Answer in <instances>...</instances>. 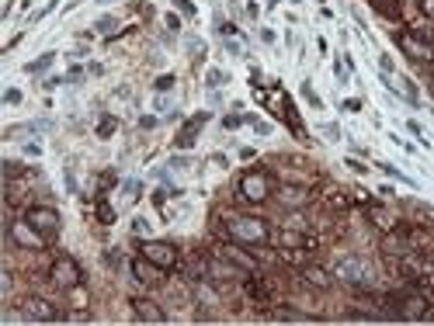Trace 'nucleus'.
Masks as SVG:
<instances>
[{
  "label": "nucleus",
  "instance_id": "f257e3e1",
  "mask_svg": "<svg viewBox=\"0 0 434 326\" xmlns=\"http://www.w3.org/2000/svg\"><path fill=\"white\" fill-rule=\"evenodd\" d=\"M226 236L243 246H264L271 243V226L261 215H229L226 219Z\"/></svg>",
  "mask_w": 434,
  "mask_h": 326
},
{
  "label": "nucleus",
  "instance_id": "f03ea898",
  "mask_svg": "<svg viewBox=\"0 0 434 326\" xmlns=\"http://www.w3.org/2000/svg\"><path fill=\"white\" fill-rule=\"evenodd\" d=\"M275 194V173L268 166H250L243 177H240V198L250 201V205H261Z\"/></svg>",
  "mask_w": 434,
  "mask_h": 326
},
{
  "label": "nucleus",
  "instance_id": "7ed1b4c3",
  "mask_svg": "<svg viewBox=\"0 0 434 326\" xmlns=\"http://www.w3.org/2000/svg\"><path fill=\"white\" fill-rule=\"evenodd\" d=\"M49 281H52L59 292H73V288L83 285V267L76 264V257L59 253V257L52 260V267H49Z\"/></svg>",
  "mask_w": 434,
  "mask_h": 326
},
{
  "label": "nucleus",
  "instance_id": "20e7f679",
  "mask_svg": "<svg viewBox=\"0 0 434 326\" xmlns=\"http://www.w3.org/2000/svg\"><path fill=\"white\" fill-rule=\"evenodd\" d=\"M334 274H337L344 285H351V288H368V285H372V264H368L365 257H358V253L341 257L337 267H334Z\"/></svg>",
  "mask_w": 434,
  "mask_h": 326
},
{
  "label": "nucleus",
  "instance_id": "39448f33",
  "mask_svg": "<svg viewBox=\"0 0 434 326\" xmlns=\"http://www.w3.org/2000/svg\"><path fill=\"white\" fill-rule=\"evenodd\" d=\"M7 240L17 246V250H45L49 240L28 222V219H21V222H7Z\"/></svg>",
  "mask_w": 434,
  "mask_h": 326
},
{
  "label": "nucleus",
  "instance_id": "423d86ee",
  "mask_svg": "<svg viewBox=\"0 0 434 326\" xmlns=\"http://www.w3.org/2000/svg\"><path fill=\"white\" fill-rule=\"evenodd\" d=\"M396 45L410 56V63H421V66H428L434 59V42H428V38H421L417 31H400L396 35Z\"/></svg>",
  "mask_w": 434,
  "mask_h": 326
},
{
  "label": "nucleus",
  "instance_id": "0eeeda50",
  "mask_svg": "<svg viewBox=\"0 0 434 326\" xmlns=\"http://www.w3.org/2000/svg\"><path fill=\"white\" fill-rule=\"evenodd\" d=\"M139 253H143L153 267H160V271H174V267H177V246L167 243V240H146V243L139 246Z\"/></svg>",
  "mask_w": 434,
  "mask_h": 326
},
{
  "label": "nucleus",
  "instance_id": "6e6552de",
  "mask_svg": "<svg viewBox=\"0 0 434 326\" xmlns=\"http://www.w3.org/2000/svg\"><path fill=\"white\" fill-rule=\"evenodd\" d=\"M24 219H28V222H31V226H35V229L49 240V243L59 236L63 219H59V212H56V208H49V205H35V208H28V212H24Z\"/></svg>",
  "mask_w": 434,
  "mask_h": 326
},
{
  "label": "nucleus",
  "instance_id": "1a4fd4ad",
  "mask_svg": "<svg viewBox=\"0 0 434 326\" xmlns=\"http://www.w3.org/2000/svg\"><path fill=\"white\" fill-rule=\"evenodd\" d=\"M21 316H24V320H38V323H59V320H70V313L56 309L49 299H24V302H21Z\"/></svg>",
  "mask_w": 434,
  "mask_h": 326
},
{
  "label": "nucleus",
  "instance_id": "9d476101",
  "mask_svg": "<svg viewBox=\"0 0 434 326\" xmlns=\"http://www.w3.org/2000/svg\"><path fill=\"white\" fill-rule=\"evenodd\" d=\"M209 122V111H198L195 118H188V125L177 132V139H174V150H191L195 143H198V129Z\"/></svg>",
  "mask_w": 434,
  "mask_h": 326
},
{
  "label": "nucleus",
  "instance_id": "9b49d317",
  "mask_svg": "<svg viewBox=\"0 0 434 326\" xmlns=\"http://www.w3.org/2000/svg\"><path fill=\"white\" fill-rule=\"evenodd\" d=\"M309 187H302V184H282L278 187V201L285 205V208H292V212H299V208H306L309 205Z\"/></svg>",
  "mask_w": 434,
  "mask_h": 326
},
{
  "label": "nucleus",
  "instance_id": "f8f14e48",
  "mask_svg": "<svg viewBox=\"0 0 434 326\" xmlns=\"http://www.w3.org/2000/svg\"><path fill=\"white\" fill-rule=\"evenodd\" d=\"M132 316H136L139 323H163V320H167V313H163L153 299H132Z\"/></svg>",
  "mask_w": 434,
  "mask_h": 326
},
{
  "label": "nucleus",
  "instance_id": "ddd939ff",
  "mask_svg": "<svg viewBox=\"0 0 434 326\" xmlns=\"http://www.w3.org/2000/svg\"><path fill=\"white\" fill-rule=\"evenodd\" d=\"M243 288H247V295H250V299H254L261 309H268V306H271V288L264 285V278H261L257 271H254V274L243 281Z\"/></svg>",
  "mask_w": 434,
  "mask_h": 326
},
{
  "label": "nucleus",
  "instance_id": "4468645a",
  "mask_svg": "<svg viewBox=\"0 0 434 326\" xmlns=\"http://www.w3.org/2000/svg\"><path fill=\"white\" fill-rule=\"evenodd\" d=\"M368 222L375 226V229H382V233H393V229H400V219H393V212H386L382 205H368Z\"/></svg>",
  "mask_w": 434,
  "mask_h": 326
},
{
  "label": "nucleus",
  "instance_id": "2eb2a0df",
  "mask_svg": "<svg viewBox=\"0 0 434 326\" xmlns=\"http://www.w3.org/2000/svg\"><path fill=\"white\" fill-rule=\"evenodd\" d=\"M302 281H306V285H313V288H320V292L334 288V278H330L320 264H306V267H302Z\"/></svg>",
  "mask_w": 434,
  "mask_h": 326
},
{
  "label": "nucleus",
  "instance_id": "dca6fc26",
  "mask_svg": "<svg viewBox=\"0 0 434 326\" xmlns=\"http://www.w3.org/2000/svg\"><path fill=\"white\" fill-rule=\"evenodd\" d=\"M216 253H219V257H226V260H233V264H240V267H243V271H250V274L257 271V264H254V257H247V253H240V250H236L233 243H219V246H216Z\"/></svg>",
  "mask_w": 434,
  "mask_h": 326
},
{
  "label": "nucleus",
  "instance_id": "f3484780",
  "mask_svg": "<svg viewBox=\"0 0 434 326\" xmlns=\"http://www.w3.org/2000/svg\"><path fill=\"white\" fill-rule=\"evenodd\" d=\"M156 271H160V267H153L143 253H139V260L132 264V274H136V281H139V285H153V281H156Z\"/></svg>",
  "mask_w": 434,
  "mask_h": 326
},
{
  "label": "nucleus",
  "instance_id": "a211bd4d",
  "mask_svg": "<svg viewBox=\"0 0 434 326\" xmlns=\"http://www.w3.org/2000/svg\"><path fill=\"white\" fill-rule=\"evenodd\" d=\"M368 3H372L382 17H389V21H400V17H403V3H400V0H368Z\"/></svg>",
  "mask_w": 434,
  "mask_h": 326
},
{
  "label": "nucleus",
  "instance_id": "6ab92c4d",
  "mask_svg": "<svg viewBox=\"0 0 434 326\" xmlns=\"http://www.w3.org/2000/svg\"><path fill=\"white\" fill-rule=\"evenodd\" d=\"M139 194H143V184H139V180H125V187H122V205H132Z\"/></svg>",
  "mask_w": 434,
  "mask_h": 326
},
{
  "label": "nucleus",
  "instance_id": "aec40b11",
  "mask_svg": "<svg viewBox=\"0 0 434 326\" xmlns=\"http://www.w3.org/2000/svg\"><path fill=\"white\" fill-rule=\"evenodd\" d=\"M97 222H101V226H111V222H115V208L104 201V194L97 198Z\"/></svg>",
  "mask_w": 434,
  "mask_h": 326
},
{
  "label": "nucleus",
  "instance_id": "412c9836",
  "mask_svg": "<svg viewBox=\"0 0 434 326\" xmlns=\"http://www.w3.org/2000/svg\"><path fill=\"white\" fill-rule=\"evenodd\" d=\"M414 285L424 292V299L434 306V274H421V278H414Z\"/></svg>",
  "mask_w": 434,
  "mask_h": 326
},
{
  "label": "nucleus",
  "instance_id": "4be33fe9",
  "mask_svg": "<svg viewBox=\"0 0 434 326\" xmlns=\"http://www.w3.org/2000/svg\"><path fill=\"white\" fill-rule=\"evenodd\" d=\"M52 59H56V52H45V56H38L35 63H28V66H24V73H42V70H49V66H52Z\"/></svg>",
  "mask_w": 434,
  "mask_h": 326
},
{
  "label": "nucleus",
  "instance_id": "5701e85b",
  "mask_svg": "<svg viewBox=\"0 0 434 326\" xmlns=\"http://www.w3.org/2000/svg\"><path fill=\"white\" fill-rule=\"evenodd\" d=\"M115 129H118V118H115V115H104V118H101V125H97V139H108Z\"/></svg>",
  "mask_w": 434,
  "mask_h": 326
},
{
  "label": "nucleus",
  "instance_id": "b1692460",
  "mask_svg": "<svg viewBox=\"0 0 434 326\" xmlns=\"http://www.w3.org/2000/svg\"><path fill=\"white\" fill-rule=\"evenodd\" d=\"M379 166H382V173H386V177H396L400 184H410V187H417V180H410L407 173H400V170H396L393 163H379Z\"/></svg>",
  "mask_w": 434,
  "mask_h": 326
},
{
  "label": "nucleus",
  "instance_id": "393cba45",
  "mask_svg": "<svg viewBox=\"0 0 434 326\" xmlns=\"http://www.w3.org/2000/svg\"><path fill=\"white\" fill-rule=\"evenodd\" d=\"M222 83H229V77H226L222 70H209V73H205V87H212V90H219Z\"/></svg>",
  "mask_w": 434,
  "mask_h": 326
},
{
  "label": "nucleus",
  "instance_id": "a878e982",
  "mask_svg": "<svg viewBox=\"0 0 434 326\" xmlns=\"http://www.w3.org/2000/svg\"><path fill=\"white\" fill-rule=\"evenodd\" d=\"M21 173H24V166L17 160H3V177H7V180H14V177H21Z\"/></svg>",
  "mask_w": 434,
  "mask_h": 326
},
{
  "label": "nucleus",
  "instance_id": "bb28decb",
  "mask_svg": "<svg viewBox=\"0 0 434 326\" xmlns=\"http://www.w3.org/2000/svg\"><path fill=\"white\" fill-rule=\"evenodd\" d=\"M132 236H149V222H146L143 215L132 219Z\"/></svg>",
  "mask_w": 434,
  "mask_h": 326
},
{
  "label": "nucleus",
  "instance_id": "cd10ccee",
  "mask_svg": "<svg viewBox=\"0 0 434 326\" xmlns=\"http://www.w3.org/2000/svg\"><path fill=\"white\" fill-rule=\"evenodd\" d=\"M174 83H177V77H174V73H163V77L153 83V87H156V90L163 94V90H174Z\"/></svg>",
  "mask_w": 434,
  "mask_h": 326
},
{
  "label": "nucleus",
  "instance_id": "c85d7f7f",
  "mask_svg": "<svg viewBox=\"0 0 434 326\" xmlns=\"http://www.w3.org/2000/svg\"><path fill=\"white\" fill-rule=\"evenodd\" d=\"M302 97H306V101H309V104H313V108H323V101H320V97H316V90H313V87H309V80L302 83Z\"/></svg>",
  "mask_w": 434,
  "mask_h": 326
},
{
  "label": "nucleus",
  "instance_id": "c756f323",
  "mask_svg": "<svg viewBox=\"0 0 434 326\" xmlns=\"http://www.w3.org/2000/svg\"><path fill=\"white\" fill-rule=\"evenodd\" d=\"M104 264L118 271V267H122V253H118V250H104Z\"/></svg>",
  "mask_w": 434,
  "mask_h": 326
},
{
  "label": "nucleus",
  "instance_id": "7c9ffc66",
  "mask_svg": "<svg viewBox=\"0 0 434 326\" xmlns=\"http://www.w3.org/2000/svg\"><path fill=\"white\" fill-rule=\"evenodd\" d=\"M174 7H177L181 14H188V17H195V14H198V7H195L191 0H174Z\"/></svg>",
  "mask_w": 434,
  "mask_h": 326
},
{
  "label": "nucleus",
  "instance_id": "2f4dec72",
  "mask_svg": "<svg viewBox=\"0 0 434 326\" xmlns=\"http://www.w3.org/2000/svg\"><path fill=\"white\" fill-rule=\"evenodd\" d=\"M97 31H104V35H111L115 31V17H97V24H94Z\"/></svg>",
  "mask_w": 434,
  "mask_h": 326
},
{
  "label": "nucleus",
  "instance_id": "473e14b6",
  "mask_svg": "<svg viewBox=\"0 0 434 326\" xmlns=\"http://www.w3.org/2000/svg\"><path fill=\"white\" fill-rule=\"evenodd\" d=\"M243 122H247L243 115H226V118H222V125H226V129H240Z\"/></svg>",
  "mask_w": 434,
  "mask_h": 326
},
{
  "label": "nucleus",
  "instance_id": "72a5a7b5",
  "mask_svg": "<svg viewBox=\"0 0 434 326\" xmlns=\"http://www.w3.org/2000/svg\"><path fill=\"white\" fill-rule=\"evenodd\" d=\"M334 77H337V83H348L351 77H348V66L344 63H334Z\"/></svg>",
  "mask_w": 434,
  "mask_h": 326
},
{
  "label": "nucleus",
  "instance_id": "f704fd0d",
  "mask_svg": "<svg viewBox=\"0 0 434 326\" xmlns=\"http://www.w3.org/2000/svg\"><path fill=\"white\" fill-rule=\"evenodd\" d=\"M407 129H410V132H414V136H417V139H421V143L428 146V139H424V129H421V122H414V118H410V122H407Z\"/></svg>",
  "mask_w": 434,
  "mask_h": 326
},
{
  "label": "nucleus",
  "instance_id": "c9c22d12",
  "mask_svg": "<svg viewBox=\"0 0 434 326\" xmlns=\"http://www.w3.org/2000/svg\"><path fill=\"white\" fill-rule=\"evenodd\" d=\"M344 166H351L355 173H368V166H365L362 160H355V157H348V160H344Z\"/></svg>",
  "mask_w": 434,
  "mask_h": 326
},
{
  "label": "nucleus",
  "instance_id": "e433bc0d",
  "mask_svg": "<svg viewBox=\"0 0 434 326\" xmlns=\"http://www.w3.org/2000/svg\"><path fill=\"white\" fill-rule=\"evenodd\" d=\"M417 7L424 10V17H431V21H434V0H417Z\"/></svg>",
  "mask_w": 434,
  "mask_h": 326
},
{
  "label": "nucleus",
  "instance_id": "4c0bfd02",
  "mask_svg": "<svg viewBox=\"0 0 434 326\" xmlns=\"http://www.w3.org/2000/svg\"><path fill=\"white\" fill-rule=\"evenodd\" d=\"M222 45H226V52H229V56H243V49H240V42H233V38H226Z\"/></svg>",
  "mask_w": 434,
  "mask_h": 326
},
{
  "label": "nucleus",
  "instance_id": "58836bf2",
  "mask_svg": "<svg viewBox=\"0 0 434 326\" xmlns=\"http://www.w3.org/2000/svg\"><path fill=\"white\" fill-rule=\"evenodd\" d=\"M379 66H382V73H393V70H396V63H393V59H389L386 52L379 56Z\"/></svg>",
  "mask_w": 434,
  "mask_h": 326
},
{
  "label": "nucleus",
  "instance_id": "ea45409f",
  "mask_svg": "<svg viewBox=\"0 0 434 326\" xmlns=\"http://www.w3.org/2000/svg\"><path fill=\"white\" fill-rule=\"evenodd\" d=\"M170 108H174V101H167V97H156V111H163V115H174Z\"/></svg>",
  "mask_w": 434,
  "mask_h": 326
},
{
  "label": "nucleus",
  "instance_id": "a19ab883",
  "mask_svg": "<svg viewBox=\"0 0 434 326\" xmlns=\"http://www.w3.org/2000/svg\"><path fill=\"white\" fill-rule=\"evenodd\" d=\"M320 132H323V136H330L334 143L341 139V129H337V125H320Z\"/></svg>",
  "mask_w": 434,
  "mask_h": 326
},
{
  "label": "nucleus",
  "instance_id": "79ce46f5",
  "mask_svg": "<svg viewBox=\"0 0 434 326\" xmlns=\"http://www.w3.org/2000/svg\"><path fill=\"white\" fill-rule=\"evenodd\" d=\"M167 166H177V170H188L191 163L184 160V157H170V163H167Z\"/></svg>",
  "mask_w": 434,
  "mask_h": 326
},
{
  "label": "nucleus",
  "instance_id": "37998d69",
  "mask_svg": "<svg viewBox=\"0 0 434 326\" xmlns=\"http://www.w3.org/2000/svg\"><path fill=\"white\" fill-rule=\"evenodd\" d=\"M167 28H170V31H181V17H177V14H167Z\"/></svg>",
  "mask_w": 434,
  "mask_h": 326
},
{
  "label": "nucleus",
  "instance_id": "c03bdc74",
  "mask_svg": "<svg viewBox=\"0 0 434 326\" xmlns=\"http://www.w3.org/2000/svg\"><path fill=\"white\" fill-rule=\"evenodd\" d=\"M3 101H7V104H17V101H21V90H14V87H10V90L3 94Z\"/></svg>",
  "mask_w": 434,
  "mask_h": 326
},
{
  "label": "nucleus",
  "instance_id": "a18cd8bd",
  "mask_svg": "<svg viewBox=\"0 0 434 326\" xmlns=\"http://www.w3.org/2000/svg\"><path fill=\"white\" fill-rule=\"evenodd\" d=\"M344 111H362V101H358V97H348V101H344Z\"/></svg>",
  "mask_w": 434,
  "mask_h": 326
},
{
  "label": "nucleus",
  "instance_id": "49530a36",
  "mask_svg": "<svg viewBox=\"0 0 434 326\" xmlns=\"http://www.w3.org/2000/svg\"><path fill=\"white\" fill-rule=\"evenodd\" d=\"M59 83H66V77H49L42 87H45V90H52V87H59Z\"/></svg>",
  "mask_w": 434,
  "mask_h": 326
},
{
  "label": "nucleus",
  "instance_id": "de8ad7c7",
  "mask_svg": "<svg viewBox=\"0 0 434 326\" xmlns=\"http://www.w3.org/2000/svg\"><path fill=\"white\" fill-rule=\"evenodd\" d=\"M80 77H83V70H80V66H73L70 73H66V83H76V80H80Z\"/></svg>",
  "mask_w": 434,
  "mask_h": 326
},
{
  "label": "nucleus",
  "instance_id": "09e8293b",
  "mask_svg": "<svg viewBox=\"0 0 434 326\" xmlns=\"http://www.w3.org/2000/svg\"><path fill=\"white\" fill-rule=\"evenodd\" d=\"M254 129H257V136H268L271 132V125L268 122H257V118H254Z\"/></svg>",
  "mask_w": 434,
  "mask_h": 326
},
{
  "label": "nucleus",
  "instance_id": "8fccbe9b",
  "mask_svg": "<svg viewBox=\"0 0 434 326\" xmlns=\"http://www.w3.org/2000/svg\"><path fill=\"white\" fill-rule=\"evenodd\" d=\"M261 42H268V45H271V42H275V31H271V28H261Z\"/></svg>",
  "mask_w": 434,
  "mask_h": 326
},
{
  "label": "nucleus",
  "instance_id": "3c124183",
  "mask_svg": "<svg viewBox=\"0 0 434 326\" xmlns=\"http://www.w3.org/2000/svg\"><path fill=\"white\" fill-rule=\"evenodd\" d=\"M24 153H28V157H38V153H42V146H38V143H31V146H24Z\"/></svg>",
  "mask_w": 434,
  "mask_h": 326
},
{
  "label": "nucleus",
  "instance_id": "603ef678",
  "mask_svg": "<svg viewBox=\"0 0 434 326\" xmlns=\"http://www.w3.org/2000/svg\"><path fill=\"white\" fill-rule=\"evenodd\" d=\"M268 3H271V7H275V3H278V0H268Z\"/></svg>",
  "mask_w": 434,
  "mask_h": 326
},
{
  "label": "nucleus",
  "instance_id": "864d4df0",
  "mask_svg": "<svg viewBox=\"0 0 434 326\" xmlns=\"http://www.w3.org/2000/svg\"><path fill=\"white\" fill-rule=\"evenodd\" d=\"M101 3H111V0H101Z\"/></svg>",
  "mask_w": 434,
  "mask_h": 326
}]
</instances>
